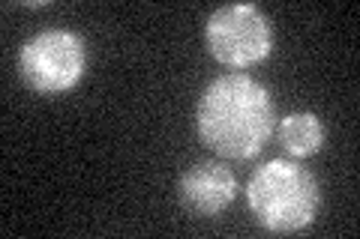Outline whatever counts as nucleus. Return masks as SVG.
<instances>
[{
    "mask_svg": "<svg viewBox=\"0 0 360 239\" xmlns=\"http://www.w3.org/2000/svg\"><path fill=\"white\" fill-rule=\"evenodd\" d=\"M198 138L222 158L246 162L264 150L276 114L267 90L250 75H222L198 99Z\"/></svg>",
    "mask_w": 360,
    "mask_h": 239,
    "instance_id": "obj_1",
    "label": "nucleus"
},
{
    "mask_svg": "<svg viewBox=\"0 0 360 239\" xmlns=\"http://www.w3.org/2000/svg\"><path fill=\"white\" fill-rule=\"evenodd\" d=\"M246 200L258 224L270 233H297L319 212V183L307 168L285 158L264 162L246 186Z\"/></svg>",
    "mask_w": 360,
    "mask_h": 239,
    "instance_id": "obj_2",
    "label": "nucleus"
},
{
    "mask_svg": "<svg viewBox=\"0 0 360 239\" xmlns=\"http://www.w3.org/2000/svg\"><path fill=\"white\" fill-rule=\"evenodd\" d=\"M18 66L37 93H66L84 75L87 45L72 30H42L25 42Z\"/></svg>",
    "mask_w": 360,
    "mask_h": 239,
    "instance_id": "obj_3",
    "label": "nucleus"
},
{
    "mask_svg": "<svg viewBox=\"0 0 360 239\" xmlns=\"http://www.w3.org/2000/svg\"><path fill=\"white\" fill-rule=\"evenodd\" d=\"M205 36L210 54L231 69H246V66L262 63L274 45L264 13L252 4L219 6L207 18Z\"/></svg>",
    "mask_w": 360,
    "mask_h": 239,
    "instance_id": "obj_4",
    "label": "nucleus"
},
{
    "mask_svg": "<svg viewBox=\"0 0 360 239\" xmlns=\"http://www.w3.org/2000/svg\"><path fill=\"white\" fill-rule=\"evenodd\" d=\"M177 195L193 215H219L238 195V179L222 162H198L184 170Z\"/></svg>",
    "mask_w": 360,
    "mask_h": 239,
    "instance_id": "obj_5",
    "label": "nucleus"
},
{
    "mask_svg": "<svg viewBox=\"0 0 360 239\" xmlns=\"http://www.w3.org/2000/svg\"><path fill=\"white\" fill-rule=\"evenodd\" d=\"M279 144H283L285 153H291L295 158L315 156L324 146L321 120L315 117V114H309V111L288 114V117L279 123Z\"/></svg>",
    "mask_w": 360,
    "mask_h": 239,
    "instance_id": "obj_6",
    "label": "nucleus"
}]
</instances>
